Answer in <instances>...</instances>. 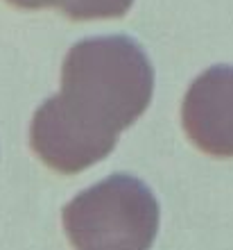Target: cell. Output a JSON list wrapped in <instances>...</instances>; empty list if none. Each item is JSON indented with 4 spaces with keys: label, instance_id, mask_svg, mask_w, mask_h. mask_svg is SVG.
Segmentation results:
<instances>
[{
    "label": "cell",
    "instance_id": "4",
    "mask_svg": "<svg viewBox=\"0 0 233 250\" xmlns=\"http://www.w3.org/2000/svg\"><path fill=\"white\" fill-rule=\"evenodd\" d=\"M18 9H46L54 7L71 21L120 19L131 9L134 0H7Z\"/></svg>",
    "mask_w": 233,
    "mask_h": 250
},
{
    "label": "cell",
    "instance_id": "3",
    "mask_svg": "<svg viewBox=\"0 0 233 250\" xmlns=\"http://www.w3.org/2000/svg\"><path fill=\"white\" fill-rule=\"evenodd\" d=\"M188 139L211 157H233V66H211L193 80L181 103Z\"/></svg>",
    "mask_w": 233,
    "mask_h": 250
},
{
    "label": "cell",
    "instance_id": "1",
    "mask_svg": "<svg viewBox=\"0 0 233 250\" xmlns=\"http://www.w3.org/2000/svg\"><path fill=\"white\" fill-rule=\"evenodd\" d=\"M152 93L154 68L138 41L123 34L82 39L64 57L59 93L34 112L30 146L52 171H86L111 155Z\"/></svg>",
    "mask_w": 233,
    "mask_h": 250
},
{
    "label": "cell",
    "instance_id": "2",
    "mask_svg": "<svg viewBox=\"0 0 233 250\" xmlns=\"http://www.w3.org/2000/svg\"><path fill=\"white\" fill-rule=\"evenodd\" d=\"M61 221L75 250H149L161 207L145 182L116 173L77 193Z\"/></svg>",
    "mask_w": 233,
    "mask_h": 250
}]
</instances>
